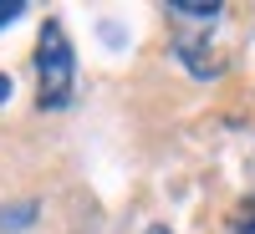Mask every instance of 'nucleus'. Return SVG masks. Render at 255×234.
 Returning <instances> with one entry per match:
<instances>
[{
	"mask_svg": "<svg viewBox=\"0 0 255 234\" xmlns=\"http://www.w3.org/2000/svg\"><path fill=\"white\" fill-rule=\"evenodd\" d=\"M15 15H26V0H0V31H5Z\"/></svg>",
	"mask_w": 255,
	"mask_h": 234,
	"instance_id": "20e7f679",
	"label": "nucleus"
},
{
	"mask_svg": "<svg viewBox=\"0 0 255 234\" xmlns=\"http://www.w3.org/2000/svg\"><path fill=\"white\" fill-rule=\"evenodd\" d=\"M148 234H174V229H168V224H148Z\"/></svg>",
	"mask_w": 255,
	"mask_h": 234,
	"instance_id": "423d86ee",
	"label": "nucleus"
},
{
	"mask_svg": "<svg viewBox=\"0 0 255 234\" xmlns=\"http://www.w3.org/2000/svg\"><path fill=\"white\" fill-rule=\"evenodd\" d=\"M72 81H77V51H72L67 26L51 15V20H41V36H36V102H41V112L67 107Z\"/></svg>",
	"mask_w": 255,
	"mask_h": 234,
	"instance_id": "f257e3e1",
	"label": "nucleus"
},
{
	"mask_svg": "<svg viewBox=\"0 0 255 234\" xmlns=\"http://www.w3.org/2000/svg\"><path fill=\"white\" fill-rule=\"evenodd\" d=\"M168 15H184V20H199V26H209V20L225 15V5H220V0H174V5H168Z\"/></svg>",
	"mask_w": 255,
	"mask_h": 234,
	"instance_id": "f03ea898",
	"label": "nucleus"
},
{
	"mask_svg": "<svg viewBox=\"0 0 255 234\" xmlns=\"http://www.w3.org/2000/svg\"><path fill=\"white\" fill-rule=\"evenodd\" d=\"M235 234H255V219H245V224H240V229H235Z\"/></svg>",
	"mask_w": 255,
	"mask_h": 234,
	"instance_id": "0eeeda50",
	"label": "nucleus"
},
{
	"mask_svg": "<svg viewBox=\"0 0 255 234\" xmlns=\"http://www.w3.org/2000/svg\"><path fill=\"white\" fill-rule=\"evenodd\" d=\"M10 97V77H0V102H5Z\"/></svg>",
	"mask_w": 255,
	"mask_h": 234,
	"instance_id": "39448f33",
	"label": "nucleus"
},
{
	"mask_svg": "<svg viewBox=\"0 0 255 234\" xmlns=\"http://www.w3.org/2000/svg\"><path fill=\"white\" fill-rule=\"evenodd\" d=\"M36 219V204L26 199V204H10V209H0V229H26Z\"/></svg>",
	"mask_w": 255,
	"mask_h": 234,
	"instance_id": "7ed1b4c3",
	"label": "nucleus"
}]
</instances>
